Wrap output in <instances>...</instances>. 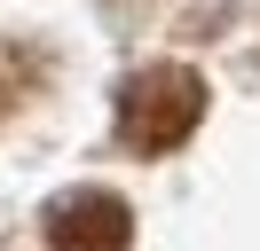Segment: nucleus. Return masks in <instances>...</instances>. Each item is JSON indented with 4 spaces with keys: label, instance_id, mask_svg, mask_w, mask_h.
Wrapping results in <instances>:
<instances>
[{
    "label": "nucleus",
    "instance_id": "1",
    "mask_svg": "<svg viewBox=\"0 0 260 251\" xmlns=\"http://www.w3.org/2000/svg\"><path fill=\"white\" fill-rule=\"evenodd\" d=\"M197 118H205V78H197L189 63H150V71H134L126 87H118V141H126L134 157L181 149V141L197 134Z\"/></svg>",
    "mask_w": 260,
    "mask_h": 251
},
{
    "label": "nucleus",
    "instance_id": "2",
    "mask_svg": "<svg viewBox=\"0 0 260 251\" xmlns=\"http://www.w3.org/2000/svg\"><path fill=\"white\" fill-rule=\"evenodd\" d=\"M134 243V212L111 188H71L48 212V251H126Z\"/></svg>",
    "mask_w": 260,
    "mask_h": 251
}]
</instances>
